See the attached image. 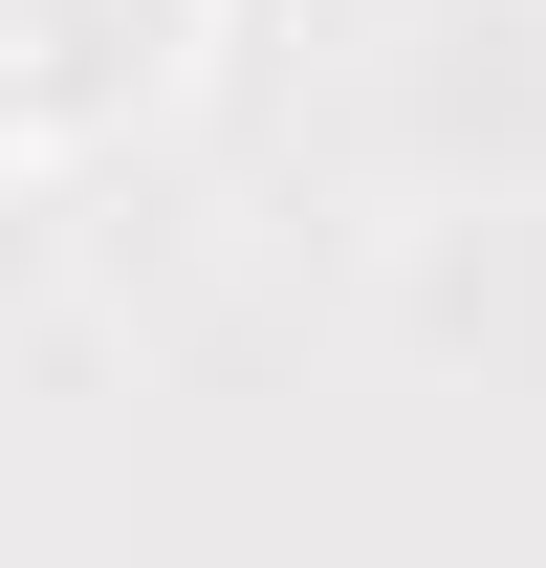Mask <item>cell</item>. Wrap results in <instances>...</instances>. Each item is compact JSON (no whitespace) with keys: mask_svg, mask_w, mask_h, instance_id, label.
Instances as JSON below:
<instances>
[{"mask_svg":"<svg viewBox=\"0 0 546 568\" xmlns=\"http://www.w3.org/2000/svg\"><path fill=\"white\" fill-rule=\"evenodd\" d=\"M198 44V0H0V132L67 153V132H132Z\"/></svg>","mask_w":546,"mask_h":568,"instance_id":"1","label":"cell"},{"mask_svg":"<svg viewBox=\"0 0 546 568\" xmlns=\"http://www.w3.org/2000/svg\"><path fill=\"white\" fill-rule=\"evenodd\" d=\"M0 153H22V132H0Z\"/></svg>","mask_w":546,"mask_h":568,"instance_id":"2","label":"cell"}]
</instances>
